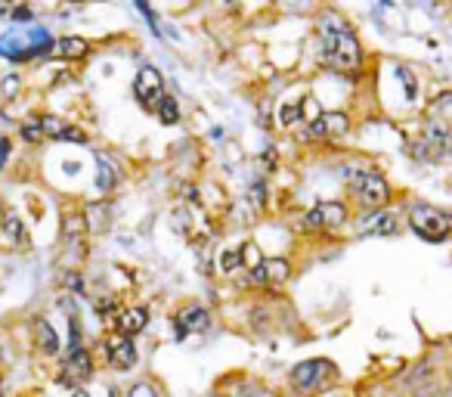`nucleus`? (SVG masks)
<instances>
[{
    "mask_svg": "<svg viewBox=\"0 0 452 397\" xmlns=\"http://www.w3.org/2000/svg\"><path fill=\"white\" fill-rule=\"evenodd\" d=\"M347 221V208L341 202H319L313 211H307L301 227L304 230H335Z\"/></svg>",
    "mask_w": 452,
    "mask_h": 397,
    "instance_id": "nucleus-7",
    "label": "nucleus"
},
{
    "mask_svg": "<svg viewBox=\"0 0 452 397\" xmlns=\"http://www.w3.org/2000/svg\"><path fill=\"white\" fill-rule=\"evenodd\" d=\"M106 357L115 369H131L136 363V348H133V339H124V335H112L106 342Z\"/></svg>",
    "mask_w": 452,
    "mask_h": 397,
    "instance_id": "nucleus-8",
    "label": "nucleus"
},
{
    "mask_svg": "<svg viewBox=\"0 0 452 397\" xmlns=\"http://www.w3.org/2000/svg\"><path fill=\"white\" fill-rule=\"evenodd\" d=\"M319 38H322V50L326 59L335 65L338 72H356L363 62V47L356 40L353 28L338 16H326L319 25Z\"/></svg>",
    "mask_w": 452,
    "mask_h": 397,
    "instance_id": "nucleus-1",
    "label": "nucleus"
},
{
    "mask_svg": "<svg viewBox=\"0 0 452 397\" xmlns=\"http://www.w3.org/2000/svg\"><path fill=\"white\" fill-rule=\"evenodd\" d=\"M97 165H99V177H97V187L102 192H109V190H115V183H118V174H115V165L109 162L106 156H97Z\"/></svg>",
    "mask_w": 452,
    "mask_h": 397,
    "instance_id": "nucleus-19",
    "label": "nucleus"
},
{
    "mask_svg": "<svg viewBox=\"0 0 452 397\" xmlns=\"http://www.w3.org/2000/svg\"><path fill=\"white\" fill-rule=\"evenodd\" d=\"M310 124H313L310 128L313 137H344V134L351 131V118H347L344 112H326Z\"/></svg>",
    "mask_w": 452,
    "mask_h": 397,
    "instance_id": "nucleus-10",
    "label": "nucleus"
},
{
    "mask_svg": "<svg viewBox=\"0 0 452 397\" xmlns=\"http://www.w3.org/2000/svg\"><path fill=\"white\" fill-rule=\"evenodd\" d=\"M50 50H53V38L40 25H16L0 38V56L16 59V62L31 56H44Z\"/></svg>",
    "mask_w": 452,
    "mask_h": 397,
    "instance_id": "nucleus-2",
    "label": "nucleus"
},
{
    "mask_svg": "<svg viewBox=\"0 0 452 397\" xmlns=\"http://www.w3.org/2000/svg\"><path fill=\"white\" fill-rule=\"evenodd\" d=\"M6 149H10V140H0V165L6 162Z\"/></svg>",
    "mask_w": 452,
    "mask_h": 397,
    "instance_id": "nucleus-27",
    "label": "nucleus"
},
{
    "mask_svg": "<svg viewBox=\"0 0 452 397\" xmlns=\"http://www.w3.org/2000/svg\"><path fill=\"white\" fill-rule=\"evenodd\" d=\"M6 233H10L13 239H22V227H19V217L16 214H6Z\"/></svg>",
    "mask_w": 452,
    "mask_h": 397,
    "instance_id": "nucleus-26",
    "label": "nucleus"
},
{
    "mask_svg": "<svg viewBox=\"0 0 452 397\" xmlns=\"http://www.w3.org/2000/svg\"><path fill=\"white\" fill-rule=\"evenodd\" d=\"M127 397H158V391L149 382H136L131 391H127Z\"/></svg>",
    "mask_w": 452,
    "mask_h": 397,
    "instance_id": "nucleus-25",
    "label": "nucleus"
},
{
    "mask_svg": "<svg viewBox=\"0 0 452 397\" xmlns=\"http://www.w3.org/2000/svg\"><path fill=\"white\" fill-rule=\"evenodd\" d=\"M87 50H90V44L84 38H59V40H53V53L62 56V59H84V56H87Z\"/></svg>",
    "mask_w": 452,
    "mask_h": 397,
    "instance_id": "nucleus-16",
    "label": "nucleus"
},
{
    "mask_svg": "<svg viewBox=\"0 0 452 397\" xmlns=\"http://www.w3.org/2000/svg\"><path fill=\"white\" fill-rule=\"evenodd\" d=\"M158 118H161V124H177V121H180V106H177L174 97H161Z\"/></svg>",
    "mask_w": 452,
    "mask_h": 397,
    "instance_id": "nucleus-20",
    "label": "nucleus"
},
{
    "mask_svg": "<svg viewBox=\"0 0 452 397\" xmlns=\"http://www.w3.org/2000/svg\"><path fill=\"white\" fill-rule=\"evenodd\" d=\"M351 187H353V196L360 199L363 205H369L372 211L385 208L390 202V187H387V180L378 171H360L353 177Z\"/></svg>",
    "mask_w": 452,
    "mask_h": 397,
    "instance_id": "nucleus-5",
    "label": "nucleus"
},
{
    "mask_svg": "<svg viewBox=\"0 0 452 397\" xmlns=\"http://www.w3.org/2000/svg\"><path fill=\"white\" fill-rule=\"evenodd\" d=\"M72 397H90L87 391H72Z\"/></svg>",
    "mask_w": 452,
    "mask_h": 397,
    "instance_id": "nucleus-29",
    "label": "nucleus"
},
{
    "mask_svg": "<svg viewBox=\"0 0 452 397\" xmlns=\"http://www.w3.org/2000/svg\"><path fill=\"white\" fill-rule=\"evenodd\" d=\"M19 87H22L19 75H6V78L0 81V94H4V99H13L16 94H19Z\"/></svg>",
    "mask_w": 452,
    "mask_h": 397,
    "instance_id": "nucleus-22",
    "label": "nucleus"
},
{
    "mask_svg": "<svg viewBox=\"0 0 452 397\" xmlns=\"http://www.w3.org/2000/svg\"><path fill=\"white\" fill-rule=\"evenodd\" d=\"M65 373L72 376V379H78V382L90 379V376H93V360H90V354L84 351V348L72 351V354H68V360H65ZM68 376H65V382H68Z\"/></svg>",
    "mask_w": 452,
    "mask_h": 397,
    "instance_id": "nucleus-14",
    "label": "nucleus"
},
{
    "mask_svg": "<svg viewBox=\"0 0 452 397\" xmlns=\"http://www.w3.org/2000/svg\"><path fill=\"white\" fill-rule=\"evenodd\" d=\"M397 230H399L397 217L385 208L372 211V214H365L360 221V236H394Z\"/></svg>",
    "mask_w": 452,
    "mask_h": 397,
    "instance_id": "nucleus-9",
    "label": "nucleus"
},
{
    "mask_svg": "<svg viewBox=\"0 0 452 397\" xmlns=\"http://www.w3.org/2000/svg\"><path fill=\"white\" fill-rule=\"evenodd\" d=\"M40 131H44V137H53V140H75V143L87 140V137H84V131L72 128V124L62 121V118H56V115L40 118Z\"/></svg>",
    "mask_w": 452,
    "mask_h": 397,
    "instance_id": "nucleus-11",
    "label": "nucleus"
},
{
    "mask_svg": "<svg viewBox=\"0 0 452 397\" xmlns=\"http://www.w3.org/2000/svg\"><path fill=\"white\" fill-rule=\"evenodd\" d=\"M208 323H211V317H208L204 308L183 310L180 320H177V339H186L189 332H202V329H208Z\"/></svg>",
    "mask_w": 452,
    "mask_h": 397,
    "instance_id": "nucleus-13",
    "label": "nucleus"
},
{
    "mask_svg": "<svg viewBox=\"0 0 452 397\" xmlns=\"http://www.w3.org/2000/svg\"><path fill=\"white\" fill-rule=\"evenodd\" d=\"M149 323V310L146 308H127L121 317H118V332L124 335V339H133V335H140L143 329Z\"/></svg>",
    "mask_w": 452,
    "mask_h": 397,
    "instance_id": "nucleus-12",
    "label": "nucleus"
},
{
    "mask_svg": "<svg viewBox=\"0 0 452 397\" xmlns=\"http://www.w3.org/2000/svg\"><path fill=\"white\" fill-rule=\"evenodd\" d=\"M161 90H165V78H161V72L155 69V65H143L140 75L133 78V94L136 99H140L146 109H158L161 103Z\"/></svg>",
    "mask_w": 452,
    "mask_h": 397,
    "instance_id": "nucleus-6",
    "label": "nucleus"
},
{
    "mask_svg": "<svg viewBox=\"0 0 452 397\" xmlns=\"http://www.w3.org/2000/svg\"><path fill=\"white\" fill-rule=\"evenodd\" d=\"M301 118V106H282L279 109V121L282 124H294Z\"/></svg>",
    "mask_w": 452,
    "mask_h": 397,
    "instance_id": "nucleus-24",
    "label": "nucleus"
},
{
    "mask_svg": "<svg viewBox=\"0 0 452 397\" xmlns=\"http://www.w3.org/2000/svg\"><path fill=\"white\" fill-rule=\"evenodd\" d=\"M34 335H38V348L44 354H56L59 351V339H56L53 326H50L47 320H38V323H34Z\"/></svg>",
    "mask_w": 452,
    "mask_h": 397,
    "instance_id": "nucleus-17",
    "label": "nucleus"
},
{
    "mask_svg": "<svg viewBox=\"0 0 452 397\" xmlns=\"http://www.w3.org/2000/svg\"><path fill=\"white\" fill-rule=\"evenodd\" d=\"M238 267H242V249H226L224 255H220V270H224V273H233Z\"/></svg>",
    "mask_w": 452,
    "mask_h": 397,
    "instance_id": "nucleus-21",
    "label": "nucleus"
},
{
    "mask_svg": "<svg viewBox=\"0 0 452 397\" xmlns=\"http://www.w3.org/2000/svg\"><path fill=\"white\" fill-rule=\"evenodd\" d=\"M263 273H267V283H285L292 273V264L285 258H270L263 261Z\"/></svg>",
    "mask_w": 452,
    "mask_h": 397,
    "instance_id": "nucleus-18",
    "label": "nucleus"
},
{
    "mask_svg": "<svg viewBox=\"0 0 452 397\" xmlns=\"http://www.w3.org/2000/svg\"><path fill=\"white\" fill-rule=\"evenodd\" d=\"M0 397H4V385H0Z\"/></svg>",
    "mask_w": 452,
    "mask_h": 397,
    "instance_id": "nucleus-30",
    "label": "nucleus"
},
{
    "mask_svg": "<svg viewBox=\"0 0 452 397\" xmlns=\"http://www.w3.org/2000/svg\"><path fill=\"white\" fill-rule=\"evenodd\" d=\"M409 227L424 242H446L452 236V214H446V211H440L434 205H424V202H415L409 208Z\"/></svg>",
    "mask_w": 452,
    "mask_h": 397,
    "instance_id": "nucleus-3",
    "label": "nucleus"
},
{
    "mask_svg": "<svg viewBox=\"0 0 452 397\" xmlns=\"http://www.w3.org/2000/svg\"><path fill=\"white\" fill-rule=\"evenodd\" d=\"M424 140L431 143V149H440L443 156H452V128H446V124L431 121L424 128Z\"/></svg>",
    "mask_w": 452,
    "mask_h": 397,
    "instance_id": "nucleus-15",
    "label": "nucleus"
},
{
    "mask_svg": "<svg viewBox=\"0 0 452 397\" xmlns=\"http://www.w3.org/2000/svg\"><path fill=\"white\" fill-rule=\"evenodd\" d=\"M331 376H335V366H331L326 357H313V360L297 363L292 369V385H294V391H301V394H313V391H319Z\"/></svg>",
    "mask_w": 452,
    "mask_h": 397,
    "instance_id": "nucleus-4",
    "label": "nucleus"
},
{
    "mask_svg": "<svg viewBox=\"0 0 452 397\" xmlns=\"http://www.w3.org/2000/svg\"><path fill=\"white\" fill-rule=\"evenodd\" d=\"M13 16H16V19H28V16H31V13H28V10H22V6H19V10H16Z\"/></svg>",
    "mask_w": 452,
    "mask_h": 397,
    "instance_id": "nucleus-28",
    "label": "nucleus"
},
{
    "mask_svg": "<svg viewBox=\"0 0 452 397\" xmlns=\"http://www.w3.org/2000/svg\"><path fill=\"white\" fill-rule=\"evenodd\" d=\"M22 137L28 140V143H38L40 137H44V131H40V121H28V124H22Z\"/></svg>",
    "mask_w": 452,
    "mask_h": 397,
    "instance_id": "nucleus-23",
    "label": "nucleus"
}]
</instances>
